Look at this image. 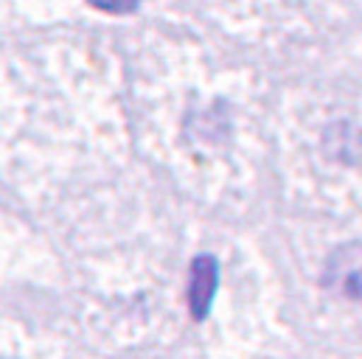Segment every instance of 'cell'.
<instances>
[{"label":"cell","instance_id":"obj_1","mask_svg":"<svg viewBox=\"0 0 362 359\" xmlns=\"http://www.w3.org/2000/svg\"><path fill=\"white\" fill-rule=\"evenodd\" d=\"M216 281H219V267L211 256L194 259L191 278H188V309H191L194 320H202L208 314L214 292H216Z\"/></svg>","mask_w":362,"mask_h":359},{"label":"cell","instance_id":"obj_2","mask_svg":"<svg viewBox=\"0 0 362 359\" xmlns=\"http://www.w3.org/2000/svg\"><path fill=\"white\" fill-rule=\"evenodd\" d=\"M90 3L101 11H110V14H127L138 6V0H90Z\"/></svg>","mask_w":362,"mask_h":359}]
</instances>
